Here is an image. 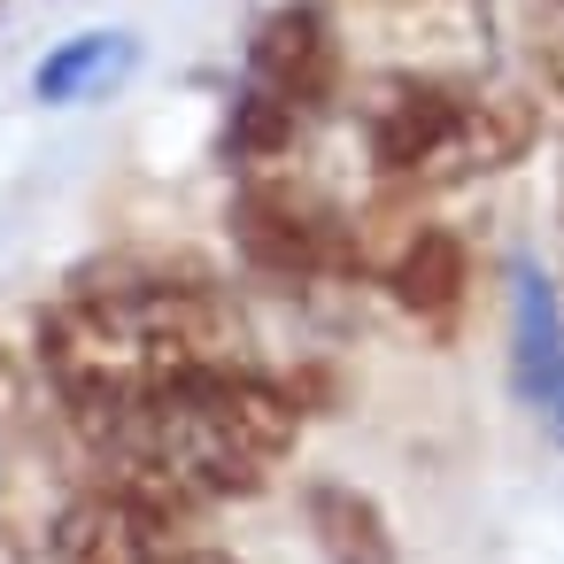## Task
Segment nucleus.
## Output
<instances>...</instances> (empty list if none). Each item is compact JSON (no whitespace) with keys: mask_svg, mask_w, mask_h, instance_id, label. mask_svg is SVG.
Returning <instances> with one entry per match:
<instances>
[{"mask_svg":"<svg viewBox=\"0 0 564 564\" xmlns=\"http://www.w3.org/2000/svg\"><path fill=\"white\" fill-rule=\"evenodd\" d=\"M364 32L379 47V70L471 78L495 55V9L487 0H364Z\"/></svg>","mask_w":564,"mask_h":564,"instance_id":"6","label":"nucleus"},{"mask_svg":"<svg viewBox=\"0 0 564 564\" xmlns=\"http://www.w3.org/2000/svg\"><path fill=\"white\" fill-rule=\"evenodd\" d=\"M302 410L310 402L294 379H271L263 364H232V371L186 379L171 394H148L70 441L94 471L132 479L163 502L209 510V502H240V495L271 487V471L302 441Z\"/></svg>","mask_w":564,"mask_h":564,"instance_id":"2","label":"nucleus"},{"mask_svg":"<svg viewBox=\"0 0 564 564\" xmlns=\"http://www.w3.org/2000/svg\"><path fill=\"white\" fill-rule=\"evenodd\" d=\"M240 86L286 101L310 124L348 94V32L333 24L325 0H279L248 40V78Z\"/></svg>","mask_w":564,"mask_h":564,"instance_id":"5","label":"nucleus"},{"mask_svg":"<svg viewBox=\"0 0 564 564\" xmlns=\"http://www.w3.org/2000/svg\"><path fill=\"white\" fill-rule=\"evenodd\" d=\"M163 564H232V556H217L209 541H186V549H178V556H163Z\"/></svg>","mask_w":564,"mask_h":564,"instance_id":"11","label":"nucleus"},{"mask_svg":"<svg viewBox=\"0 0 564 564\" xmlns=\"http://www.w3.org/2000/svg\"><path fill=\"white\" fill-rule=\"evenodd\" d=\"M533 63H541V86L564 101V0H541V24H533Z\"/></svg>","mask_w":564,"mask_h":564,"instance_id":"10","label":"nucleus"},{"mask_svg":"<svg viewBox=\"0 0 564 564\" xmlns=\"http://www.w3.org/2000/svg\"><path fill=\"white\" fill-rule=\"evenodd\" d=\"M124 63H132V40H124V32H86V40H70V47H55V55L40 63L32 94H40V101H86V94L109 86Z\"/></svg>","mask_w":564,"mask_h":564,"instance_id":"9","label":"nucleus"},{"mask_svg":"<svg viewBox=\"0 0 564 564\" xmlns=\"http://www.w3.org/2000/svg\"><path fill=\"white\" fill-rule=\"evenodd\" d=\"M32 333L63 433H86L186 379L256 364L232 294L171 263H94L32 317Z\"/></svg>","mask_w":564,"mask_h":564,"instance_id":"1","label":"nucleus"},{"mask_svg":"<svg viewBox=\"0 0 564 564\" xmlns=\"http://www.w3.org/2000/svg\"><path fill=\"white\" fill-rule=\"evenodd\" d=\"M310 541L325 549V564H402L394 556V533H387V518H379V502L364 495V487H310Z\"/></svg>","mask_w":564,"mask_h":564,"instance_id":"8","label":"nucleus"},{"mask_svg":"<svg viewBox=\"0 0 564 564\" xmlns=\"http://www.w3.org/2000/svg\"><path fill=\"white\" fill-rule=\"evenodd\" d=\"M510 379L549 441H564V302L533 263L510 271Z\"/></svg>","mask_w":564,"mask_h":564,"instance_id":"7","label":"nucleus"},{"mask_svg":"<svg viewBox=\"0 0 564 564\" xmlns=\"http://www.w3.org/2000/svg\"><path fill=\"white\" fill-rule=\"evenodd\" d=\"M541 140L533 94L471 70H371L356 94V148L371 171V194H448L471 178L510 171Z\"/></svg>","mask_w":564,"mask_h":564,"instance_id":"3","label":"nucleus"},{"mask_svg":"<svg viewBox=\"0 0 564 564\" xmlns=\"http://www.w3.org/2000/svg\"><path fill=\"white\" fill-rule=\"evenodd\" d=\"M232 248L248 271L279 286H317V279H356V209L333 202L325 186L279 171H240L232 194Z\"/></svg>","mask_w":564,"mask_h":564,"instance_id":"4","label":"nucleus"}]
</instances>
